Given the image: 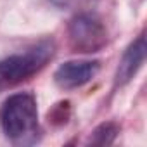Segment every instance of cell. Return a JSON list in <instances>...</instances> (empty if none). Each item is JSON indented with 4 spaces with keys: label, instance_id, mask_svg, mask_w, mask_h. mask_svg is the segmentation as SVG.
Returning <instances> with one entry per match:
<instances>
[{
    "label": "cell",
    "instance_id": "obj_1",
    "mask_svg": "<svg viewBox=\"0 0 147 147\" xmlns=\"http://www.w3.org/2000/svg\"><path fill=\"white\" fill-rule=\"evenodd\" d=\"M0 126L5 137L16 144L36 140L38 107L33 94L21 92L11 95L0 109Z\"/></svg>",
    "mask_w": 147,
    "mask_h": 147
},
{
    "label": "cell",
    "instance_id": "obj_2",
    "mask_svg": "<svg viewBox=\"0 0 147 147\" xmlns=\"http://www.w3.org/2000/svg\"><path fill=\"white\" fill-rule=\"evenodd\" d=\"M55 45L52 40H42L35 47L21 54H12L0 59V92H4L45 67L54 57Z\"/></svg>",
    "mask_w": 147,
    "mask_h": 147
},
{
    "label": "cell",
    "instance_id": "obj_3",
    "mask_svg": "<svg viewBox=\"0 0 147 147\" xmlns=\"http://www.w3.org/2000/svg\"><path fill=\"white\" fill-rule=\"evenodd\" d=\"M67 35L75 52H99L107 43V31L102 21L90 12H82L73 18L67 26Z\"/></svg>",
    "mask_w": 147,
    "mask_h": 147
},
{
    "label": "cell",
    "instance_id": "obj_4",
    "mask_svg": "<svg viewBox=\"0 0 147 147\" xmlns=\"http://www.w3.org/2000/svg\"><path fill=\"white\" fill-rule=\"evenodd\" d=\"M100 69L99 61H67L54 73V82L62 90H73L88 83Z\"/></svg>",
    "mask_w": 147,
    "mask_h": 147
},
{
    "label": "cell",
    "instance_id": "obj_5",
    "mask_svg": "<svg viewBox=\"0 0 147 147\" xmlns=\"http://www.w3.org/2000/svg\"><path fill=\"white\" fill-rule=\"evenodd\" d=\"M145 54H147V43L144 36H138L133 43L128 45V49L121 55V61L118 64L116 75H114L116 87H123L128 82H131V78L138 73V69L142 67L145 61Z\"/></svg>",
    "mask_w": 147,
    "mask_h": 147
},
{
    "label": "cell",
    "instance_id": "obj_6",
    "mask_svg": "<svg viewBox=\"0 0 147 147\" xmlns=\"http://www.w3.org/2000/svg\"><path fill=\"white\" fill-rule=\"evenodd\" d=\"M118 133H119V126L116 123H113V121L102 123L90 133L88 144H92V145H111L116 140Z\"/></svg>",
    "mask_w": 147,
    "mask_h": 147
},
{
    "label": "cell",
    "instance_id": "obj_7",
    "mask_svg": "<svg viewBox=\"0 0 147 147\" xmlns=\"http://www.w3.org/2000/svg\"><path fill=\"white\" fill-rule=\"evenodd\" d=\"M50 4H54L55 7H61V9H69V7H75L80 0H49Z\"/></svg>",
    "mask_w": 147,
    "mask_h": 147
}]
</instances>
